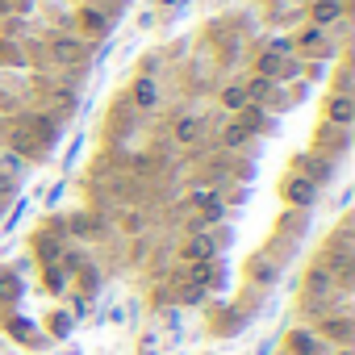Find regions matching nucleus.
<instances>
[{
    "mask_svg": "<svg viewBox=\"0 0 355 355\" xmlns=\"http://www.w3.org/2000/svg\"><path fill=\"white\" fill-rule=\"evenodd\" d=\"M46 55L55 67H80L92 55V42L80 34H55V38H46Z\"/></svg>",
    "mask_w": 355,
    "mask_h": 355,
    "instance_id": "f257e3e1",
    "label": "nucleus"
},
{
    "mask_svg": "<svg viewBox=\"0 0 355 355\" xmlns=\"http://www.w3.org/2000/svg\"><path fill=\"white\" fill-rule=\"evenodd\" d=\"M293 46H297V55H309V59H330L334 55V42H330V30H318V26H305L297 38H293Z\"/></svg>",
    "mask_w": 355,
    "mask_h": 355,
    "instance_id": "f03ea898",
    "label": "nucleus"
},
{
    "mask_svg": "<svg viewBox=\"0 0 355 355\" xmlns=\"http://www.w3.org/2000/svg\"><path fill=\"white\" fill-rule=\"evenodd\" d=\"M322 117H326V125L351 130V125H355V96H351V92H330V96H326Z\"/></svg>",
    "mask_w": 355,
    "mask_h": 355,
    "instance_id": "7ed1b4c3",
    "label": "nucleus"
},
{
    "mask_svg": "<svg viewBox=\"0 0 355 355\" xmlns=\"http://www.w3.org/2000/svg\"><path fill=\"white\" fill-rule=\"evenodd\" d=\"M309 26H318V30H330V26H338L343 17H347V0H309Z\"/></svg>",
    "mask_w": 355,
    "mask_h": 355,
    "instance_id": "20e7f679",
    "label": "nucleus"
},
{
    "mask_svg": "<svg viewBox=\"0 0 355 355\" xmlns=\"http://www.w3.org/2000/svg\"><path fill=\"white\" fill-rule=\"evenodd\" d=\"M280 193H284V201H288V205H297V209H309V205L318 201V184H313V180H305V175H297V171L280 184Z\"/></svg>",
    "mask_w": 355,
    "mask_h": 355,
    "instance_id": "39448f33",
    "label": "nucleus"
},
{
    "mask_svg": "<svg viewBox=\"0 0 355 355\" xmlns=\"http://www.w3.org/2000/svg\"><path fill=\"white\" fill-rule=\"evenodd\" d=\"M159 80L155 76H138L134 80V92H130V105L138 109V113H150V109H159Z\"/></svg>",
    "mask_w": 355,
    "mask_h": 355,
    "instance_id": "423d86ee",
    "label": "nucleus"
},
{
    "mask_svg": "<svg viewBox=\"0 0 355 355\" xmlns=\"http://www.w3.org/2000/svg\"><path fill=\"white\" fill-rule=\"evenodd\" d=\"M180 255H184L189 263H209V259L218 255V239L205 234V230H201V234H189L184 247H180Z\"/></svg>",
    "mask_w": 355,
    "mask_h": 355,
    "instance_id": "0eeeda50",
    "label": "nucleus"
},
{
    "mask_svg": "<svg viewBox=\"0 0 355 355\" xmlns=\"http://www.w3.org/2000/svg\"><path fill=\"white\" fill-rule=\"evenodd\" d=\"M193 205H201V226H214L226 218V197L222 193H197Z\"/></svg>",
    "mask_w": 355,
    "mask_h": 355,
    "instance_id": "6e6552de",
    "label": "nucleus"
},
{
    "mask_svg": "<svg viewBox=\"0 0 355 355\" xmlns=\"http://www.w3.org/2000/svg\"><path fill=\"white\" fill-rule=\"evenodd\" d=\"M80 30H84L88 38H105V34H109V13H101L96 5H84V9H80Z\"/></svg>",
    "mask_w": 355,
    "mask_h": 355,
    "instance_id": "1a4fd4ad",
    "label": "nucleus"
},
{
    "mask_svg": "<svg viewBox=\"0 0 355 355\" xmlns=\"http://www.w3.org/2000/svg\"><path fill=\"white\" fill-rule=\"evenodd\" d=\"M234 117L243 121L247 134H263V130H272V113H268V105H247V109L234 113Z\"/></svg>",
    "mask_w": 355,
    "mask_h": 355,
    "instance_id": "9d476101",
    "label": "nucleus"
},
{
    "mask_svg": "<svg viewBox=\"0 0 355 355\" xmlns=\"http://www.w3.org/2000/svg\"><path fill=\"white\" fill-rule=\"evenodd\" d=\"M288 355H322V338L313 330H288Z\"/></svg>",
    "mask_w": 355,
    "mask_h": 355,
    "instance_id": "9b49d317",
    "label": "nucleus"
},
{
    "mask_svg": "<svg viewBox=\"0 0 355 355\" xmlns=\"http://www.w3.org/2000/svg\"><path fill=\"white\" fill-rule=\"evenodd\" d=\"M171 142H180V146H193V142H201V117H175V125H171Z\"/></svg>",
    "mask_w": 355,
    "mask_h": 355,
    "instance_id": "f8f14e48",
    "label": "nucleus"
},
{
    "mask_svg": "<svg viewBox=\"0 0 355 355\" xmlns=\"http://www.w3.org/2000/svg\"><path fill=\"white\" fill-rule=\"evenodd\" d=\"M218 142H222V150H243V146L251 142V134L243 130V121H239V117H230V121L218 130Z\"/></svg>",
    "mask_w": 355,
    "mask_h": 355,
    "instance_id": "ddd939ff",
    "label": "nucleus"
},
{
    "mask_svg": "<svg viewBox=\"0 0 355 355\" xmlns=\"http://www.w3.org/2000/svg\"><path fill=\"white\" fill-rule=\"evenodd\" d=\"M243 92H247V105H268L272 92H276V84H272L268 76H251V80L243 84Z\"/></svg>",
    "mask_w": 355,
    "mask_h": 355,
    "instance_id": "4468645a",
    "label": "nucleus"
},
{
    "mask_svg": "<svg viewBox=\"0 0 355 355\" xmlns=\"http://www.w3.org/2000/svg\"><path fill=\"white\" fill-rule=\"evenodd\" d=\"M189 284L193 288H218L222 280H218V263L209 259V263H189Z\"/></svg>",
    "mask_w": 355,
    "mask_h": 355,
    "instance_id": "2eb2a0df",
    "label": "nucleus"
},
{
    "mask_svg": "<svg viewBox=\"0 0 355 355\" xmlns=\"http://www.w3.org/2000/svg\"><path fill=\"white\" fill-rule=\"evenodd\" d=\"M218 105H222L226 113H243V109H247V92H243V84H226V88L218 92Z\"/></svg>",
    "mask_w": 355,
    "mask_h": 355,
    "instance_id": "dca6fc26",
    "label": "nucleus"
},
{
    "mask_svg": "<svg viewBox=\"0 0 355 355\" xmlns=\"http://www.w3.org/2000/svg\"><path fill=\"white\" fill-rule=\"evenodd\" d=\"M280 71H284V59H280V55L263 51V55L255 59V76H268L272 84H280Z\"/></svg>",
    "mask_w": 355,
    "mask_h": 355,
    "instance_id": "f3484780",
    "label": "nucleus"
},
{
    "mask_svg": "<svg viewBox=\"0 0 355 355\" xmlns=\"http://www.w3.org/2000/svg\"><path fill=\"white\" fill-rule=\"evenodd\" d=\"M318 338H334V343L347 347V338H351V322H347V318H330V322H322Z\"/></svg>",
    "mask_w": 355,
    "mask_h": 355,
    "instance_id": "a211bd4d",
    "label": "nucleus"
},
{
    "mask_svg": "<svg viewBox=\"0 0 355 355\" xmlns=\"http://www.w3.org/2000/svg\"><path fill=\"white\" fill-rule=\"evenodd\" d=\"M17 297H21V276L0 272V305H13Z\"/></svg>",
    "mask_w": 355,
    "mask_h": 355,
    "instance_id": "6ab92c4d",
    "label": "nucleus"
},
{
    "mask_svg": "<svg viewBox=\"0 0 355 355\" xmlns=\"http://www.w3.org/2000/svg\"><path fill=\"white\" fill-rule=\"evenodd\" d=\"M247 276H251V280H259V284H272V280H276V268H272V259H263V255H259V259H251V263H247Z\"/></svg>",
    "mask_w": 355,
    "mask_h": 355,
    "instance_id": "aec40b11",
    "label": "nucleus"
},
{
    "mask_svg": "<svg viewBox=\"0 0 355 355\" xmlns=\"http://www.w3.org/2000/svg\"><path fill=\"white\" fill-rule=\"evenodd\" d=\"M305 284H309V293H330L334 276H330V268H322V263H318V268L309 272V280H305Z\"/></svg>",
    "mask_w": 355,
    "mask_h": 355,
    "instance_id": "412c9836",
    "label": "nucleus"
},
{
    "mask_svg": "<svg viewBox=\"0 0 355 355\" xmlns=\"http://www.w3.org/2000/svg\"><path fill=\"white\" fill-rule=\"evenodd\" d=\"M268 51H272V55H280V59H293V55H297L293 38H284V34H280V38H268Z\"/></svg>",
    "mask_w": 355,
    "mask_h": 355,
    "instance_id": "4be33fe9",
    "label": "nucleus"
},
{
    "mask_svg": "<svg viewBox=\"0 0 355 355\" xmlns=\"http://www.w3.org/2000/svg\"><path fill=\"white\" fill-rule=\"evenodd\" d=\"M30 330H34L30 322H21V318H9V334H13V338H30Z\"/></svg>",
    "mask_w": 355,
    "mask_h": 355,
    "instance_id": "5701e85b",
    "label": "nucleus"
},
{
    "mask_svg": "<svg viewBox=\"0 0 355 355\" xmlns=\"http://www.w3.org/2000/svg\"><path fill=\"white\" fill-rule=\"evenodd\" d=\"M46 288H55V293L63 288V272L59 268H46Z\"/></svg>",
    "mask_w": 355,
    "mask_h": 355,
    "instance_id": "b1692460",
    "label": "nucleus"
},
{
    "mask_svg": "<svg viewBox=\"0 0 355 355\" xmlns=\"http://www.w3.org/2000/svg\"><path fill=\"white\" fill-rule=\"evenodd\" d=\"M9 193H13V175L0 171V197H9Z\"/></svg>",
    "mask_w": 355,
    "mask_h": 355,
    "instance_id": "393cba45",
    "label": "nucleus"
},
{
    "mask_svg": "<svg viewBox=\"0 0 355 355\" xmlns=\"http://www.w3.org/2000/svg\"><path fill=\"white\" fill-rule=\"evenodd\" d=\"M338 355H355V351H351V347H343V351H338Z\"/></svg>",
    "mask_w": 355,
    "mask_h": 355,
    "instance_id": "a878e982",
    "label": "nucleus"
}]
</instances>
